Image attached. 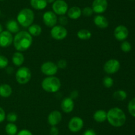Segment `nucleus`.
I'll use <instances>...</instances> for the list:
<instances>
[{
  "label": "nucleus",
  "instance_id": "nucleus-1",
  "mask_svg": "<svg viewBox=\"0 0 135 135\" xmlns=\"http://www.w3.org/2000/svg\"><path fill=\"white\" fill-rule=\"evenodd\" d=\"M32 43V35L27 31H19L13 38V44L16 50L18 52H23L28 50Z\"/></svg>",
  "mask_w": 135,
  "mask_h": 135
},
{
  "label": "nucleus",
  "instance_id": "nucleus-2",
  "mask_svg": "<svg viewBox=\"0 0 135 135\" xmlns=\"http://www.w3.org/2000/svg\"><path fill=\"white\" fill-rule=\"evenodd\" d=\"M107 120L114 127H121L126 122V115L121 109L113 107L107 112Z\"/></svg>",
  "mask_w": 135,
  "mask_h": 135
},
{
  "label": "nucleus",
  "instance_id": "nucleus-3",
  "mask_svg": "<svg viewBox=\"0 0 135 135\" xmlns=\"http://www.w3.org/2000/svg\"><path fill=\"white\" fill-rule=\"evenodd\" d=\"M17 22L23 27H28L34 19V13L32 10L28 8H25L20 11L17 15Z\"/></svg>",
  "mask_w": 135,
  "mask_h": 135
},
{
  "label": "nucleus",
  "instance_id": "nucleus-4",
  "mask_svg": "<svg viewBox=\"0 0 135 135\" xmlns=\"http://www.w3.org/2000/svg\"><path fill=\"white\" fill-rule=\"evenodd\" d=\"M61 82L59 79L55 76H49L44 78L42 82V87L44 91L49 93H55L60 89Z\"/></svg>",
  "mask_w": 135,
  "mask_h": 135
},
{
  "label": "nucleus",
  "instance_id": "nucleus-5",
  "mask_svg": "<svg viewBox=\"0 0 135 135\" xmlns=\"http://www.w3.org/2000/svg\"><path fill=\"white\" fill-rule=\"evenodd\" d=\"M31 71L27 67H21L18 69L15 74L16 79L20 84H26L31 79Z\"/></svg>",
  "mask_w": 135,
  "mask_h": 135
},
{
  "label": "nucleus",
  "instance_id": "nucleus-6",
  "mask_svg": "<svg viewBox=\"0 0 135 135\" xmlns=\"http://www.w3.org/2000/svg\"><path fill=\"white\" fill-rule=\"evenodd\" d=\"M67 30L61 25H55L51 30V36L53 38L57 40L64 39L67 36Z\"/></svg>",
  "mask_w": 135,
  "mask_h": 135
},
{
  "label": "nucleus",
  "instance_id": "nucleus-7",
  "mask_svg": "<svg viewBox=\"0 0 135 135\" xmlns=\"http://www.w3.org/2000/svg\"><path fill=\"white\" fill-rule=\"evenodd\" d=\"M120 62L116 59H111L107 61L104 66V70L108 74H113L119 70Z\"/></svg>",
  "mask_w": 135,
  "mask_h": 135
},
{
  "label": "nucleus",
  "instance_id": "nucleus-8",
  "mask_svg": "<svg viewBox=\"0 0 135 135\" xmlns=\"http://www.w3.org/2000/svg\"><path fill=\"white\" fill-rule=\"evenodd\" d=\"M52 9L56 15H64L68 11V5L64 0H55L53 3Z\"/></svg>",
  "mask_w": 135,
  "mask_h": 135
},
{
  "label": "nucleus",
  "instance_id": "nucleus-9",
  "mask_svg": "<svg viewBox=\"0 0 135 135\" xmlns=\"http://www.w3.org/2000/svg\"><path fill=\"white\" fill-rule=\"evenodd\" d=\"M58 67L56 64L53 62H44L41 66V71L44 75L53 76L57 74Z\"/></svg>",
  "mask_w": 135,
  "mask_h": 135
},
{
  "label": "nucleus",
  "instance_id": "nucleus-10",
  "mask_svg": "<svg viewBox=\"0 0 135 135\" xmlns=\"http://www.w3.org/2000/svg\"><path fill=\"white\" fill-rule=\"evenodd\" d=\"M84 126V121L79 116H74L69 120L68 124L69 129L73 132H79Z\"/></svg>",
  "mask_w": 135,
  "mask_h": 135
},
{
  "label": "nucleus",
  "instance_id": "nucleus-11",
  "mask_svg": "<svg viewBox=\"0 0 135 135\" xmlns=\"http://www.w3.org/2000/svg\"><path fill=\"white\" fill-rule=\"evenodd\" d=\"M43 21L46 26L49 27H53L56 25L57 22V18L56 14L54 11H48L44 13Z\"/></svg>",
  "mask_w": 135,
  "mask_h": 135
},
{
  "label": "nucleus",
  "instance_id": "nucleus-12",
  "mask_svg": "<svg viewBox=\"0 0 135 135\" xmlns=\"http://www.w3.org/2000/svg\"><path fill=\"white\" fill-rule=\"evenodd\" d=\"M13 42V37L8 30H4L0 33V46L2 48L9 47Z\"/></svg>",
  "mask_w": 135,
  "mask_h": 135
},
{
  "label": "nucleus",
  "instance_id": "nucleus-13",
  "mask_svg": "<svg viewBox=\"0 0 135 135\" xmlns=\"http://www.w3.org/2000/svg\"><path fill=\"white\" fill-rule=\"evenodd\" d=\"M114 36L119 41H124L129 36V30L124 25H119L115 29Z\"/></svg>",
  "mask_w": 135,
  "mask_h": 135
},
{
  "label": "nucleus",
  "instance_id": "nucleus-14",
  "mask_svg": "<svg viewBox=\"0 0 135 135\" xmlns=\"http://www.w3.org/2000/svg\"><path fill=\"white\" fill-rule=\"evenodd\" d=\"M108 8V1L107 0H94L92 3V9L96 13H103L106 11Z\"/></svg>",
  "mask_w": 135,
  "mask_h": 135
},
{
  "label": "nucleus",
  "instance_id": "nucleus-15",
  "mask_svg": "<svg viewBox=\"0 0 135 135\" xmlns=\"http://www.w3.org/2000/svg\"><path fill=\"white\" fill-rule=\"evenodd\" d=\"M73 99L71 97H65L62 100L61 103V108L63 112L66 113L72 112L74 109Z\"/></svg>",
  "mask_w": 135,
  "mask_h": 135
},
{
  "label": "nucleus",
  "instance_id": "nucleus-16",
  "mask_svg": "<svg viewBox=\"0 0 135 135\" xmlns=\"http://www.w3.org/2000/svg\"><path fill=\"white\" fill-rule=\"evenodd\" d=\"M62 119L61 113L59 111H54L50 112L47 117V121L51 126H55L59 124Z\"/></svg>",
  "mask_w": 135,
  "mask_h": 135
},
{
  "label": "nucleus",
  "instance_id": "nucleus-17",
  "mask_svg": "<svg viewBox=\"0 0 135 135\" xmlns=\"http://www.w3.org/2000/svg\"><path fill=\"white\" fill-rule=\"evenodd\" d=\"M94 22L98 27L100 29H105L109 26V22L106 17L101 15L95 16L94 19Z\"/></svg>",
  "mask_w": 135,
  "mask_h": 135
},
{
  "label": "nucleus",
  "instance_id": "nucleus-18",
  "mask_svg": "<svg viewBox=\"0 0 135 135\" xmlns=\"http://www.w3.org/2000/svg\"><path fill=\"white\" fill-rule=\"evenodd\" d=\"M68 17L71 19H77L81 16L82 10L78 7H72L67 11Z\"/></svg>",
  "mask_w": 135,
  "mask_h": 135
},
{
  "label": "nucleus",
  "instance_id": "nucleus-19",
  "mask_svg": "<svg viewBox=\"0 0 135 135\" xmlns=\"http://www.w3.org/2000/svg\"><path fill=\"white\" fill-rule=\"evenodd\" d=\"M30 5L36 10H42L47 7V0H30Z\"/></svg>",
  "mask_w": 135,
  "mask_h": 135
},
{
  "label": "nucleus",
  "instance_id": "nucleus-20",
  "mask_svg": "<svg viewBox=\"0 0 135 135\" xmlns=\"http://www.w3.org/2000/svg\"><path fill=\"white\" fill-rule=\"evenodd\" d=\"M93 118L98 123H103L107 120V112L104 110H98L94 112Z\"/></svg>",
  "mask_w": 135,
  "mask_h": 135
},
{
  "label": "nucleus",
  "instance_id": "nucleus-21",
  "mask_svg": "<svg viewBox=\"0 0 135 135\" xmlns=\"http://www.w3.org/2000/svg\"><path fill=\"white\" fill-rule=\"evenodd\" d=\"M6 28L11 33H17L19 32V26L18 22L11 19L7 21L6 24Z\"/></svg>",
  "mask_w": 135,
  "mask_h": 135
},
{
  "label": "nucleus",
  "instance_id": "nucleus-22",
  "mask_svg": "<svg viewBox=\"0 0 135 135\" xmlns=\"http://www.w3.org/2000/svg\"><path fill=\"white\" fill-rule=\"evenodd\" d=\"M12 61L15 66H21L25 61V57L22 53L20 52H17L13 54V57H12Z\"/></svg>",
  "mask_w": 135,
  "mask_h": 135
},
{
  "label": "nucleus",
  "instance_id": "nucleus-23",
  "mask_svg": "<svg viewBox=\"0 0 135 135\" xmlns=\"http://www.w3.org/2000/svg\"><path fill=\"white\" fill-rule=\"evenodd\" d=\"M12 94V88L9 85L4 83L0 86V96L8 97Z\"/></svg>",
  "mask_w": 135,
  "mask_h": 135
},
{
  "label": "nucleus",
  "instance_id": "nucleus-24",
  "mask_svg": "<svg viewBox=\"0 0 135 135\" xmlns=\"http://www.w3.org/2000/svg\"><path fill=\"white\" fill-rule=\"evenodd\" d=\"M28 33L34 37H38L42 33V28L38 24H32L28 26Z\"/></svg>",
  "mask_w": 135,
  "mask_h": 135
},
{
  "label": "nucleus",
  "instance_id": "nucleus-25",
  "mask_svg": "<svg viewBox=\"0 0 135 135\" xmlns=\"http://www.w3.org/2000/svg\"><path fill=\"white\" fill-rule=\"evenodd\" d=\"M18 128L16 124L13 123H9L5 127V132L8 135H16Z\"/></svg>",
  "mask_w": 135,
  "mask_h": 135
},
{
  "label": "nucleus",
  "instance_id": "nucleus-26",
  "mask_svg": "<svg viewBox=\"0 0 135 135\" xmlns=\"http://www.w3.org/2000/svg\"><path fill=\"white\" fill-rule=\"evenodd\" d=\"M77 37L81 40H88L92 37V33L87 29H80L78 31Z\"/></svg>",
  "mask_w": 135,
  "mask_h": 135
},
{
  "label": "nucleus",
  "instance_id": "nucleus-27",
  "mask_svg": "<svg viewBox=\"0 0 135 135\" xmlns=\"http://www.w3.org/2000/svg\"><path fill=\"white\" fill-rule=\"evenodd\" d=\"M113 97L116 100L122 101L126 99L127 97V94L123 90H118V91H116L113 93Z\"/></svg>",
  "mask_w": 135,
  "mask_h": 135
},
{
  "label": "nucleus",
  "instance_id": "nucleus-28",
  "mask_svg": "<svg viewBox=\"0 0 135 135\" xmlns=\"http://www.w3.org/2000/svg\"><path fill=\"white\" fill-rule=\"evenodd\" d=\"M128 110L131 115L135 117V97L132 99L128 104Z\"/></svg>",
  "mask_w": 135,
  "mask_h": 135
},
{
  "label": "nucleus",
  "instance_id": "nucleus-29",
  "mask_svg": "<svg viewBox=\"0 0 135 135\" xmlns=\"http://www.w3.org/2000/svg\"><path fill=\"white\" fill-rule=\"evenodd\" d=\"M121 49L124 52H129L132 49V46L131 43L128 41H123L121 44Z\"/></svg>",
  "mask_w": 135,
  "mask_h": 135
},
{
  "label": "nucleus",
  "instance_id": "nucleus-30",
  "mask_svg": "<svg viewBox=\"0 0 135 135\" xmlns=\"http://www.w3.org/2000/svg\"><path fill=\"white\" fill-rule=\"evenodd\" d=\"M113 79L111 77L106 76L103 79V84L107 88H110L113 85Z\"/></svg>",
  "mask_w": 135,
  "mask_h": 135
},
{
  "label": "nucleus",
  "instance_id": "nucleus-31",
  "mask_svg": "<svg viewBox=\"0 0 135 135\" xmlns=\"http://www.w3.org/2000/svg\"><path fill=\"white\" fill-rule=\"evenodd\" d=\"M9 61L8 59L5 56L2 55H0V69L5 68L7 66Z\"/></svg>",
  "mask_w": 135,
  "mask_h": 135
},
{
  "label": "nucleus",
  "instance_id": "nucleus-32",
  "mask_svg": "<svg viewBox=\"0 0 135 135\" xmlns=\"http://www.w3.org/2000/svg\"><path fill=\"white\" fill-rule=\"evenodd\" d=\"M17 115L15 112H9L7 115V120L9 122V123H15L17 121Z\"/></svg>",
  "mask_w": 135,
  "mask_h": 135
},
{
  "label": "nucleus",
  "instance_id": "nucleus-33",
  "mask_svg": "<svg viewBox=\"0 0 135 135\" xmlns=\"http://www.w3.org/2000/svg\"><path fill=\"white\" fill-rule=\"evenodd\" d=\"M94 11L92 7H86L82 11V13L86 17H90L92 15Z\"/></svg>",
  "mask_w": 135,
  "mask_h": 135
},
{
  "label": "nucleus",
  "instance_id": "nucleus-34",
  "mask_svg": "<svg viewBox=\"0 0 135 135\" xmlns=\"http://www.w3.org/2000/svg\"><path fill=\"white\" fill-rule=\"evenodd\" d=\"M57 66L58 68L65 69L66 67H67V61L65 60L61 59V60H60L58 61Z\"/></svg>",
  "mask_w": 135,
  "mask_h": 135
},
{
  "label": "nucleus",
  "instance_id": "nucleus-35",
  "mask_svg": "<svg viewBox=\"0 0 135 135\" xmlns=\"http://www.w3.org/2000/svg\"><path fill=\"white\" fill-rule=\"evenodd\" d=\"M59 22L61 25V26H64V25H66L68 22V20H67V17H65V16L61 15L59 18Z\"/></svg>",
  "mask_w": 135,
  "mask_h": 135
},
{
  "label": "nucleus",
  "instance_id": "nucleus-36",
  "mask_svg": "<svg viewBox=\"0 0 135 135\" xmlns=\"http://www.w3.org/2000/svg\"><path fill=\"white\" fill-rule=\"evenodd\" d=\"M50 133L51 135H58L59 134V129L55 126H53L50 129Z\"/></svg>",
  "mask_w": 135,
  "mask_h": 135
},
{
  "label": "nucleus",
  "instance_id": "nucleus-37",
  "mask_svg": "<svg viewBox=\"0 0 135 135\" xmlns=\"http://www.w3.org/2000/svg\"><path fill=\"white\" fill-rule=\"evenodd\" d=\"M17 135H33L30 130L26 129H22L17 133Z\"/></svg>",
  "mask_w": 135,
  "mask_h": 135
},
{
  "label": "nucleus",
  "instance_id": "nucleus-38",
  "mask_svg": "<svg viewBox=\"0 0 135 135\" xmlns=\"http://www.w3.org/2000/svg\"><path fill=\"white\" fill-rule=\"evenodd\" d=\"M5 117H6V115H5V111L3 110V109L0 107V123L4 121Z\"/></svg>",
  "mask_w": 135,
  "mask_h": 135
},
{
  "label": "nucleus",
  "instance_id": "nucleus-39",
  "mask_svg": "<svg viewBox=\"0 0 135 135\" xmlns=\"http://www.w3.org/2000/svg\"><path fill=\"white\" fill-rule=\"evenodd\" d=\"M83 135H96V132L92 129H88L84 131Z\"/></svg>",
  "mask_w": 135,
  "mask_h": 135
},
{
  "label": "nucleus",
  "instance_id": "nucleus-40",
  "mask_svg": "<svg viewBox=\"0 0 135 135\" xmlns=\"http://www.w3.org/2000/svg\"><path fill=\"white\" fill-rule=\"evenodd\" d=\"M55 1V0H47V2L49 3H54Z\"/></svg>",
  "mask_w": 135,
  "mask_h": 135
},
{
  "label": "nucleus",
  "instance_id": "nucleus-41",
  "mask_svg": "<svg viewBox=\"0 0 135 135\" xmlns=\"http://www.w3.org/2000/svg\"><path fill=\"white\" fill-rule=\"evenodd\" d=\"M2 31H3V27L2 26H1V24H0V33H1Z\"/></svg>",
  "mask_w": 135,
  "mask_h": 135
},
{
  "label": "nucleus",
  "instance_id": "nucleus-42",
  "mask_svg": "<svg viewBox=\"0 0 135 135\" xmlns=\"http://www.w3.org/2000/svg\"><path fill=\"white\" fill-rule=\"evenodd\" d=\"M0 15H1V11H0Z\"/></svg>",
  "mask_w": 135,
  "mask_h": 135
},
{
  "label": "nucleus",
  "instance_id": "nucleus-43",
  "mask_svg": "<svg viewBox=\"0 0 135 135\" xmlns=\"http://www.w3.org/2000/svg\"><path fill=\"white\" fill-rule=\"evenodd\" d=\"M0 1H3V0H0Z\"/></svg>",
  "mask_w": 135,
  "mask_h": 135
}]
</instances>
